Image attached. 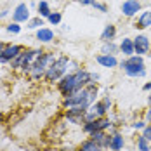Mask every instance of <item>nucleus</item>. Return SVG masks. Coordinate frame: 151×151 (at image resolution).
Segmentation results:
<instances>
[{
	"label": "nucleus",
	"instance_id": "1",
	"mask_svg": "<svg viewBox=\"0 0 151 151\" xmlns=\"http://www.w3.org/2000/svg\"><path fill=\"white\" fill-rule=\"evenodd\" d=\"M89 83H91V73L87 70H78L75 73L63 76L58 83V87H59L61 94L64 97H68V96H73L75 92H78L80 89L87 87Z\"/></svg>",
	"mask_w": 151,
	"mask_h": 151
},
{
	"label": "nucleus",
	"instance_id": "2",
	"mask_svg": "<svg viewBox=\"0 0 151 151\" xmlns=\"http://www.w3.org/2000/svg\"><path fill=\"white\" fill-rule=\"evenodd\" d=\"M96 96H97V89H96V85H87V87L80 89L78 92H75L73 96L64 97V106H66V108L80 106V108L89 109V106L96 103Z\"/></svg>",
	"mask_w": 151,
	"mask_h": 151
},
{
	"label": "nucleus",
	"instance_id": "3",
	"mask_svg": "<svg viewBox=\"0 0 151 151\" xmlns=\"http://www.w3.org/2000/svg\"><path fill=\"white\" fill-rule=\"evenodd\" d=\"M56 61V58H54V54H49V52H42L37 59H35V63L30 66V75L33 80H40L42 76H45L47 70H49V66L52 64Z\"/></svg>",
	"mask_w": 151,
	"mask_h": 151
},
{
	"label": "nucleus",
	"instance_id": "4",
	"mask_svg": "<svg viewBox=\"0 0 151 151\" xmlns=\"http://www.w3.org/2000/svg\"><path fill=\"white\" fill-rule=\"evenodd\" d=\"M68 64H70V59L66 56L58 58V59L49 66V70H47V73L44 78H45L47 82H58V80H61L63 76L66 75V71H68Z\"/></svg>",
	"mask_w": 151,
	"mask_h": 151
},
{
	"label": "nucleus",
	"instance_id": "5",
	"mask_svg": "<svg viewBox=\"0 0 151 151\" xmlns=\"http://www.w3.org/2000/svg\"><path fill=\"white\" fill-rule=\"evenodd\" d=\"M122 68H123V71L127 75L134 76V78L146 75V66H144L142 56H130L129 59L122 61Z\"/></svg>",
	"mask_w": 151,
	"mask_h": 151
},
{
	"label": "nucleus",
	"instance_id": "6",
	"mask_svg": "<svg viewBox=\"0 0 151 151\" xmlns=\"http://www.w3.org/2000/svg\"><path fill=\"white\" fill-rule=\"evenodd\" d=\"M111 127V122L108 120V118H97V120L94 122H87L85 125H83V130L87 132V134H92V132H96V130H106V129H109Z\"/></svg>",
	"mask_w": 151,
	"mask_h": 151
},
{
	"label": "nucleus",
	"instance_id": "7",
	"mask_svg": "<svg viewBox=\"0 0 151 151\" xmlns=\"http://www.w3.org/2000/svg\"><path fill=\"white\" fill-rule=\"evenodd\" d=\"M23 52V47L21 45H7L4 50H2V54H0V63H12V61L19 56Z\"/></svg>",
	"mask_w": 151,
	"mask_h": 151
},
{
	"label": "nucleus",
	"instance_id": "8",
	"mask_svg": "<svg viewBox=\"0 0 151 151\" xmlns=\"http://www.w3.org/2000/svg\"><path fill=\"white\" fill-rule=\"evenodd\" d=\"M12 21L14 23H28L30 21V7L26 4H19L12 11Z\"/></svg>",
	"mask_w": 151,
	"mask_h": 151
},
{
	"label": "nucleus",
	"instance_id": "9",
	"mask_svg": "<svg viewBox=\"0 0 151 151\" xmlns=\"http://www.w3.org/2000/svg\"><path fill=\"white\" fill-rule=\"evenodd\" d=\"M134 52H137V56L148 54L150 52V38L144 35H139L137 38H134Z\"/></svg>",
	"mask_w": 151,
	"mask_h": 151
},
{
	"label": "nucleus",
	"instance_id": "10",
	"mask_svg": "<svg viewBox=\"0 0 151 151\" xmlns=\"http://www.w3.org/2000/svg\"><path fill=\"white\" fill-rule=\"evenodd\" d=\"M91 139L96 144H99L101 148H109V142H111V136H108L106 130H96V132H92Z\"/></svg>",
	"mask_w": 151,
	"mask_h": 151
},
{
	"label": "nucleus",
	"instance_id": "11",
	"mask_svg": "<svg viewBox=\"0 0 151 151\" xmlns=\"http://www.w3.org/2000/svg\"><path fill=\"white\" fill-rule=\"evenodd\" d=\"M139 9H141L139 0H125V2L122 4V12L127 16V17H132L134 14H137Z\"/></svg>",
	"mask_w": 151,
	"mask_h": 151
},
{
	"label": "nucleus",
	"instance_id": "12",
	"mask_svg": "<svg viewBox=\"0 0 151 151\" xmlns=\"http://www.w3.org/2000/svg\"><path fill=\"white\" fill-rule=\"evenodd\" d=\"M96 61H97L101 66H104V68H115V66L118 64V61H116L115 56H106V54H99V56L96 58Z\"/></svg>",
	"mask_w": 151,
	"mask_h": 151
},
{
	"label": "nucleus",
	"instance_id": "13",
	"mask_svg": "<svg viewBox=\"0 0 151 151\" xmlns=\"http://www.w3.org/2000/svg\"><path fill=\"white\" fill-rule=\"evenodd\" d=\"M37 38H38L40 42H44V44L52 42V40H54V31L50 30V28H40V30L37 31Z\"/></svg>",
	"mask_w": 151,
	"mask_h": 151
},
{
	"label": "nucleus",
	"instance_id": "14",
	"mask_svg": "<svg viewBox=\"0 0 151 151\" xmlns=\"http://www.w3.org/2000/svg\"><path fill=\"white\" fill-rule=\"evenodd\" d=\"M120 50L123 52V56H127V58L134 56V40H130V38H123L122 44H120Z\"/></svg>",
	"mask_w": 151,
	"mask_h": 151
},
{
	"label": "nucleus",
	"instance_id": "15",
	"mask_svg": "<svg viewBox=\"0 0 151 151\" xmlns=\"http://www.w3.org/2000/svg\"><path fill=\"white\" fill-rule=\"evenodd\" d=\"M115 35H116V28H115L113 24H108V26H104V31L101 33V40H104V42H113Z\"/></svg>",
	"mask_w": 151,
	"mask_h": 151
},
{
	"label": "nucleus",
	"instance_id": "16",
	"mask_svg": "<svg viewBox=\"0 0 151 151\" xmlns=\"http://www.w3.org/2000/svg\"><path fill=\"white\" fill-rule=\"evenodd\" d=\"M151 26V11H146V12H142V14L139 16V19H137V28H148Z\"/></svg>",
	"mask_w": 151,
	"mask_h": 151
},
{
	"label": "nucleus",
	"instance_id": "17",
	"mask_svg": "<svg viewBox=\"0 0 151 151\" xmlns=\"http://www.w3.org/2000/svg\"><path fill=\"white\" fill-rule=\"evenodd\" d=\"M123 148V137L120 134H113L111 136V142H109V150L111 151H120Z\"/></svg>",
	"mask_w": 151,
	"mask_h": 151
},
{
	"label": "nucleus",
	"instance_id": "18",
	"mask_svg": "<svg viewBox=\"0 0 151 151\" xmlns=\"http://www.w3.org/2000/svg\"><path fill=\"white\" fill-rule=\"evenodd\" d=\"M80 151H103V148H101L99 144H96L92 139H89V141H83V142H82Z\"/></svg>",
	"mask_w": 151,
	"mask_h": 151
},
{
	"label": "nucleus",
	"instance_id": "19",
	"mask_svg": "<svg viewBox=\"0 0 151 151\" xmlns=\"http://www.w3.org/2000/svg\"><path fill=\"white\" fill-rule=\"evenodd\" d=\"M37 9H38V16H40L42 19H44V17H49V16H50V12H52V11H50V7H49V4H47V2H44V0H42V2H38Z\"/></svg>",
	"mask_w": 151,
	"mask_h": 151
},
{
	"label": "nucleus",
	"instance_id": "20",
	"mask_svg": "<svg viewBox=\"0 0 151 151\" xmlns=\"http://www.w3.org/2000/svg\"><path fill=\"white\" fill-rule=\"evenodd\" d=\"M118 49H120V47L116 45V44H113V42H104V45H103V54H106V56H115V54L118 52Z\"/></svg>",
	"mask_w": 151,
	"mask_h": 151
},
{
	"label": "nucleus",
	"instance_id": "21",
	"mask_svg": "<svg viewBox=\"0 0 151 151\" xmlns=\"http://www.w3.org/2000/svg\"><path fill=\"white\" fill-rule=\"evenodd\" d=\"M40 26H44V19H42L40 16H38V17H33V19L28 21V28H30V30H37V28L40 30Z\"/></svg>",
	"mask_w": 151,
	"mask_h": 151
},
{
	"label": "nucleus",
	"instance_id": "22",
	"mask_svg": "<svg viewBox=\"0 0 151 151\" xmlns=\"http://www.w3.org/2000/svg\"><path fill=\"white\" fill-rule=\"evenodd\" d=\"M137 148H139V151H151V146L148 144V141L142 136L137 137Z\"/></svg>",
	"mask_w": 151,
	"mask_h": 151
},
{
	"label": "nucleus",
	"instance_id": "23",
	"mask_svg": "<svg viewBox=\"0 0 151 151\" xmlns=\"http://www.w3.org/2000/svg\"><path fill=\"white\" fill-rule=\"evenodd\" d=\"M47 19H49V23H52V24H59L61 23V12H50V16H49Z\"/></svg>",
	"mask_w": 151,
	"mask_h": 151
},
{
	"label": "nucleus",
	"instance_id": "24",
	"mask_svg": "<svg viewBox=\"0 0 151 151\" xmlns=\"http://www.w3.org/2000/svg\"><path fill=\"white\" fill-rule=\"evenodd\" d=\"M7 31L9 33H19L21 31V26L17 23H11V24H7Z\"/></svg>",
	"mask_w": 151,
	"mask_h": 151
},
{
	"label": "nucleus",
	"instance_id": "25",
	"mask_svg": "<svg viewBox=\"0 0 151 151\" xmlns=\"http://www.w3.org/2000/svg\"><path fill=\"white\" fill-rule=\"evenodd\" d=\"M142 137H144L146 141H151V125H146V127L142 129Z\"/></svg>",
	"mask_w": 151,
	"mask_h": 151
},
{
	"label": "nucleus",
	"instance_id": "26",
	"mask_svg": "<svg viewBox=\"0 0 151 151\" xmlns=\"http://www.w3.org/2000/svg\"><path fill=\"white\" fill-rule=\"evenodd\" d=\"M92 5H94L97 11H101V12H106V5H103V4H99V2H94Z\"/></svg>",
	"mask_w": 151,
	"mask_h": 151
},
{
	"label": "nucleus",
	"instance_id": "27",
	"mask_svg": "<svg viewBox=\"0 0 151 151\" xmlns=\"http://www.w3.org/2000/svg\"><path fill=\"white\" fill-rule=\"evenodd\" d=\"M101 103L104 104V108H106V109H109V108H111V99H109V97H104V99H103Z\"/></svg>",
	"mask_w": 151,
	"mask_h": 151
},
{
	"label": "nucleus",
	"instance_id": "28",
	"mask_svg": "<svg viewBox=\"0 0 151 151\" xmlns=\"http://www.w3.org/2000/svg\"><path fill=\"white\" fill-rule=\"evenodd\" d=\"M146 125H144V122H136L134 123V129H144Z\"/></svg>",
	"mask_w": 151,
	"mask_h": 151
},
{
	"label": "nucleus",
	"instance_id": "29",
	"mask_svg": "<svg viewBox=\"0 0 151 151\" xmlns=\"http://www.w3.org/2000/svg\"><path fill=\"white\" fill-rule=\"evenodd\" d=\"M78 2H80L82 5H92V4H94V0H78Z\"/></svg>",
	"mask_w": 151,
	"mask_h": 151
},
{
	"label": "nucleus",
	"instance_id": "30",
	"mask_svg": "<svg viewBox=\"0 0 151 151\" xmlns=\"http://www.w3.org/2000/svg\"><path fill=\"white\" fill-rule=\"evenodd\" d=\"M144 91H151V82H148V83H144V87H142Z\"/></svg>",
	"mask_w": 151,
	"mask_h": 151
},
{
	"label": "nucleus",
	"instance_id": "31",
	"mask_svg": "<svg viewBox=\"0 0 151 151\" xmlns=\"http://www.w3.org/2000/svg\"><path fill=\"white\" fill-rule=\"evenodd\" d=\"M146 120H148V122H151V108L148 109V113H146Z\"/></svg>",
	"mask_w": 151,
	"mask_h": 151
},
{
	"label": "nucleus",
	"instance_id": "32",
	"mask_svg": "<svg viewBox=\"0 0 151 151\" xmlns=\"http://www.w3.org/2000/svg\"><path fill=\"white\" fill-rule=\"evenodd\" d=\"M7 14H9V11H2V12H0V17H5Z\"/></svg>",
	"mask_w": 151,
	"mask_h": 151
},
{
	"label": "nucleus",
	"instance_id": "33",
	"mask_svg": "<svg viewBox=\"0 0 151 151\" xmlns=\"http://www.w3.org/2000/svg\"><path fill=\"white\" fill-rule=\"evenodd\" d=\"M5 47H7V45H4V44H2V42H0V54H2V50H4V49H5Z\"/></svg>",
	"mask_w": 151,
	"mask_h": 151
},
{
	"label": "nucleus",
	"instance_id": "34",
	"mask_svg": "<svg viewBox=\"0 0 151 151\" xmlns=\"http://www.w3.org/2000/svg\"><path fill=\"white\" fill-rule=\"evenodd\" d=\"M150 104H151V96H150Z\"/></svg>",
	"mask_w": 151,
	"mask_h": 151
},
{
	"label": "nucleus",
	"instance_id": "35",
	"mask_svg": "<svg viewBox=\"0 0 151 151\" xmlns=\"http://www.w3.org/2000/svg\"><path fill=\"white\" fill-rule=\"evenodd\" d=\"M94 2H97V0H94Z\"/></svg>",
	"mask_w": 151,
	"mask_h": 151
},
{
	"label": "nucleus",
	"instance_id": "36",
	"mask_svg": "<svg viewBox=\"0 0 151 151\" xmlns=\"http://www.w3.org/2000/svg\"><path fill=\"white\" fill-rule=\"evenodd\" d=\"M150 58H151V54H150Z\"/></svg>",
	"mask_w": 151,
	"mask_h": 151
}]
</instances>
